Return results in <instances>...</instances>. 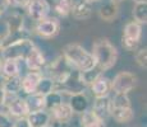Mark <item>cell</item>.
I'll use <instances>...</instances> for the list:
<instances>
[{"instance_id":"obj_1","label":"cell","mask_w":147,"mask_h":127,"mask_svg":"<svg viewBox=\"0 0 147 127\" xmlns=\"http://www.w3.org/2000/svg\"><path fill=\"white\" fill-rule=\"evenodd\" d=\"M92 56L95 59L96 67L101 72L110 70L118 61L119 53L114 45L107 37H100L92 43Z\"/></svg>"},{"instance_id":"obj_2","label":"cell","mask_w":147,"mask_h":127,"mask_svg":"<svg viewBox=\"0 0 147 127\" xmlns=\"http://www.w3.org/2000/svg\"><path fill=\"white\" fill-rule=\"evenodd\" d=\"M64 59L74 70L80 72L88 71L96 67L95 59L90 51H87L80 43H68L63 49Z\"/></svg>"},{"instance_id":"obj_3","label":"cell","mask_w":147,"mask_h":127,"mask_svg":"<svg viewBox=\"0 0 147 127\" xmlns=\"http://www.w3.org/2000/svg\"><path fill=\"white\" fill-rule=\"evenodd\" d=\"M141 37H142V25L134 21L128 22L123 27L121 47L128 52H134L140 49Z\"/></svg>"},{"instance_id":"obj_4","label":"cell","mask_w":147,"mask_h":127,"mask_svg":"<svg viewBox=\"0 0 147 127\" xmlns=\"http://www.w3.org/2000/svg\"><path fill=\"white\" fill-rule=\"evenodd\" d=\"M36 45L33 43L32 39H21V41L13 42L8 46L3 47L0 50L1 60H17L21 61L24 60L27 53L35 47Z\"/></svg>"},{"instance_id":"obj_5","label":"cell","mask_w":147,"mask_h":127,"mask_svg":"<svg viewBox=\"0 0 147 127\" xmlns=\"http://www.w3.org/2000/svg\"><path fill=\"white\" fill-rule=\"evenodd\" d=\"M73 71H74V69H73L69 65V63L64 59V56L60 55L59 57H56L55 60L50 64L49 78L54 80L55 86H60L68 80V78H69Z\"/></svg>"},{"instance_id":"obj_6","label":"cell","mask_w":147,"mask_h":127,"mask_svg":"<svg viewBox=\"0 0 147 127\" xmlns=\"http://www.w3.org/2000/svg\"><path fill=\"white\" fill-rule=\"evenodd\" d=\"M138 85L137 75L131 71H120L111 80V92L114 94H127Z\"/></svg>"},{"instance_id":"obj_7","label":"cell","mask_w":147,"mask_h":127,"mask_svg":"<svg viewBox=\"0 0 147 127\" xmlns=\"http://www.w3.org/2000/svg\"><path fill=\"white\" fill-rule=\"evenodd\" d=\"M4 109L7 112V114L10 118H24L28 116V108L24 98L22 97H8L5 95V100H4Z\"/></svg>"},{"instance_id":"obj_8","label":"cell","mask_w":147,"mask_h":127,"mask_svg":"<svg viewBox=\"0 0 147 127\" xmlns=\"http://www.w3.org/2000/svg\"><path fill=\"white\" fill-rule=\"evenodd\" d=\"M27 14L32 21L40 22L42 19L49 18L51 12V5L47 0H30L27 5Z\"/></svg>"},{"instance_id":"obj_9","label":"cell","mask_w":147,"mask_h":127,"mask_svg":"<svg viewBox=\"0 0 147 127\" xmlns=\"http://www.w3.org/2000/svg\"><path fill=\"white\" fill-rule=\"evenodd\" d=\"M60 31V22L56 18H46L36 22L35 32L42 38H54Z\"/></svg>"},{"instance_id":"obj_10","label":"cell","mask_w":147,"mask_h":127,"mask_svg":"<svg viewBox=\"0 0 147 127\" xmlns=\"http://www.w3.org/2000/svg\"><path fill=\"white\" fill-rule=\"evenodd\" d=\"M24 64L30 71H41L46 66V57H45L44 52L37 46H35L27 53Z\"/></svg>"},{"instance_id":"obj_11","label":"cell","mask_w":147,"mask_h":127,"mask_svg":"<svg viewBox=\"0 0 147 127\" xmlns=\"http://www.w3.org/2000/svg\"><path fill=\"white\" fill-rule=\"evenodd\" d=\"M92 13H94L92 3L87 1V0H77V1H74L70 15L76 21L83 22V21H88L92 17Z\"/></svg>"},{"instance_id":"obj_12","label":"cell","mask_w":147,"mask_h":127,"mask_svg":"<svg viewBox=\"0 0 147 127\" xmlns=\"http://www.w3.org/2000/svg\"><path fill=\"white\" fill-rule=\"evenodd\" d=\"M49 113L51 116V120L58 122L59 125H67V123H69L73 120V116H74L72 108L69 107V104L67 102H63L61 104H59L56 108H54Z\"/></svg>"},{"instance_id":"obj_13","label":"cell","mask_w":147,"mask_h":127,"mask_svg":"<svg viewBox=\"0 0 147 127\" xmlns=\"http://www.w3.org/2000/svg\"><path fill=\"white\" fill-rule=\"evenodd\" d=\"M69 104V107L72 108L73 113H78L82 114L84 113L86 111H88L91 107H90V99L84 92L82 93H76V94L69 95V99L67 102Z\"/></svg>"},{"instance_id":"obj_14","label":"cell","mask_w":147,"mask_h":127,"mask_svg":"<svg viewBox=\"0 0 147 127\" xmlns=\"http://www.w3.org/2000/svg\"><path fill=\"white\" fill-rule=\"evenodd\" d=\"M90 88H91V93L95 98L109 97L110 92H111V80L101 75L90 85Z\"/></svg>"},{"instance_id":"obj_15","label":"cell","mask_w":147,"mask_h":127,"mask_svg":"<svg viewBox=\"0 0 147 127\" xmlns=\"http://www.w3.org/2000/svg\"><path fill=\"white\" fill-rule=\"evenodd\" d=\"M98 17H100L101 21L106 22V23L114 22L119 17V4L113 1V0L105 3L98 9Z\"/></svg>"},{"instance_id":"obj_16","label":"cell","mask_w":147,"mask_h":127,"mask_svg":"<svg viewBox=\"0 0 147 127\" xmlns=\"http://www.w3.org/2000/svg\"><path fill=\"white\" fill-rule=\"evenodd\" d=\"M41 71H28L26 75L22 78V92L26 95L36 93V88L38 85V81L42 78Z\"/></svg>"},{"instance_id":"obj_17","label":"cell","mask_w":147,"mask_h":127,"mask_svg":"<svg viewBox=\"0 0 147 127\" xmlns=\"http://www.w3.org/2000/svg\"><path fill=\"white\" fill-rule=\"evenodd\" d=\"M91 109L95 112L104 122H106L107 118H110V111H111V103H110V97L104 98H95L92 103Z\"/></svg>"},{"instance_id":"obj_18","label":"cell","mask_w":147,"mask_h":127,"mask_svg":"<svg viewBox=\"0 0 147 127\" xmlns=\"http://www.w3.org/2000/svg\"><path fill=\"white\" fill-rule=\"evenodd\" d=\"M27 121L31 127H45L49 126L51 123V116L47 111H38V112H32L28 113Z\"/></svg>"},{"instance_id":"obj_19","label":"cell","mask_w":147,"mask_h":127,"mask_svg":"<svg viewBox=\"0 0 147 127\" xmlns=\"http://www.w3.org/2000/svg\"><path fill=\"white\" fill-rule=\"evenodd\" d=\"M110 117L118 123H129L134 120V111L132 107H129V108H111Z\"/></svg>"},{"instance_id":"obj_20","label":"cell","mask_w":147,"mask_h":127,"mask_svg":"<svg viewBox=\"0 0 147 127\" xmlns=\"http://www.w3.org/2000/svg\"><path fill=\"white\" fill-rule=\"evenodd\" d=\"M3 92L8 97H17L22 92V76H13V78H7L5 84L3 86Z\"/></svg>"},{"instance_id":"obj_21","label":"cell","mask_w":147,"mask_h":127,"mask_svg":"<svg viewBox=\"0 0 147 127\" xmlns=\"http://www.w3.org/2000/svg\"><path fill=\"white\" fill-rule=\"evenodd\" d=\"M24 100H26V104H27L28 113L44 111L45 109V95L40 94V93L28 94L27 97L24 98Z\"/></svg>"},{"instance_id":"obj_22","label":"cell","mask_w":147,"mask_h":127,"mask_svg":"<svg viewBox=\"0 0 147 127\" xmlns=\"http://www.w3.org/2000/svg\"><path fill=\"white\" fill-rule=\"evenodd\" d=\"M81 127H106L104 122L91 108L81 114Z\"/></svg>"},{"instance_id":"obj_23","label":"cell","mask_w":147,"mask_h":127,"mask_svg":"<svg viewBox=\"0 0 147 127\" xmlns=\"http://www.w3.org/2000/svg\"><path fill=\"white\" fill-rule=\"evenodd\" d=\"M21 72V67H19V61L17 60H3L1 63V74L5 78H13V76H18Z\"/></svg>"},{"instance_id":"obj_24","label":"cell","mask_w":147,"mask_h":127,"mask_svg":"<svg viewBox=\"0 0 147 127\" xmlns=\"http://www.w3.org/2000/svg\"><path fill=\"white\" fill-rule=\"evenodd\" d=\"M63 102H65L64 100V94H61L60 92L54 90V92L45 95V111H47V112L53 111L54 108H56Z\"/></svg>"},{"instance_id":"obj_25","label":"cell","mask_w":147,"mask_h":127,"mask_svg":"<svg viewBox=\"0 0 147 127\" xmlns=\"http://www.w3.org/2000/svg\"><path fill=\"white\" fill-rule=\"evenodd\" d=\"M132 15H133V21L137 22L138 24L143 25L147 23V3H140V4H134L133 9H132Z\"/></svg>"},{"instance_id":"obj_26","label":"cell","mask_w":147,"mask_h":127,"mask_svg":"<svg viewBox=\"0 0 147 127\" xmlns=\"http://www.w3.org/2000/svg\"><path fill=\"white\" fill-rule=\"evenodd\" d=\"M74 5V0H55L54 10L61 17H68Z\"/></svg>"},{"instance_id":"obj_27","label":"cell","mask_w":147,"mask_h":127,"mask_svg":"<svg viewBox=\"0 0 147 127\" xmlns=\"http://www.w3.org/2000/svg\"><path fill=\"white\" fill-rule=\"evenodd\" d=\"M102 75V72L97 69V67H94V69L88 70V71H83L80 72L78 71V76H80V81L82 85H91L92 83L98 78V76Z\"/></svg>"},{"instance_id":"obj_28","label":"cell","mask_w":147,"mask_h":127,"mask_svg":"<svg viewBox=\"0 0 147 127\" xmlns=\"http://www.w3.org/2000/svg\"><path fill=\"white\" fill-rule=\"evenodd\" d=\"M55 90V83L53 79H50L49 76H42L41 80L38 81V85L36 88V93H40L42 95H46L49 93H51Z\"/></svg>"},{"instance_id":"obj_29","label":"cell","mask_w":147,"mask_h":127,"mask_svg":"<svg viewBox=\"0 0 147 127\" xmlns=\"http://www.w3.org/2000/svg\"><path fill=\"white\" fill-rule=\"evenodd\" d=\"M111 108H129L132 107V102L127 94H114V97L110 98Z\"/></svg>"},{"instance_id":"obj_30","label":"cell","mask_w":147,"mask_h":127,"mask_svg":"<svg viewBox=\"0 0 147 127\" xmlns=\"http://www.w3.org/2000/svg\"><path fill=\"white\" fill-rule=\"evenodd\" d=\"M134 61L141 69H146L147 67V49L142 47L138 49L134 53Z\"/></svg>"},{"instance_id":"obj_31","label":"cell","mask_w":147,"mask_h":127,"mask_svg":"<svg viewBox=\"0 0 147 127\" xmlns=\"http://www.w3.org/2000/svg\"><path fill=\"white\" fill-rule=\"evenodd\" d=\"M13 121L7 113L0 111V127H12Z\"/></svg>"},{"instance_id":"obj_32","label":"cell","mask_w":147,"mask_h":127,"mask_svg":"<svg viewBox=\"0 0 147 127\" xmlns=\"http://www.w3.org/2000/svg\"><path fill=\"white\" fill-rule=\"evenodd\" d=\"M30 0H9V5H13L16 8H27Z\"/></svg>"},{"instance_id":"obj_33","label":"cell","mask_w":147,"mask_h":127,"mask_svg":"<svg viewBox=\"0 0 147 127\" xmlns=\"http://www.w3.org/2000/svg\"><path fill=\"white\" fill-rule=\"evenodd\" d=\"M12 127H31L30 123H28L27 118H18V120H16L13 122V126Z\"/></svg>"},{"instance_id":"obj_34","label":"cell","mask_w":147,"mask_h":127,"mask_svg":"<svg viewBox=\"0 0 147 127\" xmlns=\"http://www.w3.org/2000/svg\"><path fill=\"white\" fill-rule=\"evenodd\" d=\"M8 7H9V0H0V10L5 12Z\"/></svg>"},{"instance_id":"obj_35","label":"cell","mask_w":147,"mask_h":127,"mask_svg":"<svg viewBox=\"0 0 147 127\" xmlns=\"http://www.w3.org/2000/svg\"><path fill=\"white\" fill-rule=\"evenodd\" d=\"M5 80H7V78L0 72V89H3V86H4V84H5Z\"/></svg>"},{"instance_id":"obj_36","label":"cell","mask_w":147,"mask_h":127,"mask_svg":"<svg viewBox=\"0 0 147 127\" xmlns=\"http://www.w3.org/2000/svg\"><path fill=\"white\" fill-rule=\"evenodd\" d=\"M4 100H5V93L3 92V89H0V106L4 104Z\"/></svg>"},{"instance_id":"obj_37","label":"cell","mask_w":147,"mask_h":127,"mask_svg":"<svg viewBox=\"0 0 147 127\" xmlns=\"http://www.w3.org/2000/svg\"><path fill=\"white\" fill-rule=\"evenodd\" d=\"M134 4H140V3H147V0H133Z\"/></svg>"},{"instance_id":"obj_38","label":"cell","mask_w":147,"mask_h":127,"mask_svg":"<svg viewBox=\"0 0 147 127\" xmlns=\"http://www.w3.org/2000/svg\"><path fill=\"white\" fill-rule=\"evenodd\" d=\"M1 46H3V37L0 36V50H1Z\"/></svg>"},{"instance_id":"obj_39","label":"cell","mask_w":147,"mask_h":127,"mask_svg":"<svg viewBox=\"0 0 147 127\" xmlns=\"http://www.w3.org/2000/svg\"><path fill=\"white\" fill-rule=\"evenodd\" d=\"M113 1H115V3H118V4H119V3H121L123 0H113Z\"/></svg>"},{"instance_id":"obj_40","label":"cell","mask_w":147,"mask_h":127,"mask_svg":"<svg viewBox=\"0 0 147 127\" xmlns=\"http://www.w3.org/2000/svg\"><path fill=\"white\" fill-rule=\"evenodd\" d=\"M1 63H3V60L0 59V72H1Z\"/></svg>"},{"instance_id":"obj_41","label":"cell","mask_w":147,"mask_h":127,"mask_svg":"<svg viewBox=\"0 0 147 127\" xmlns=\"http://www.w3.org/2000/svg\"><path fill=\"white\" fill-rule=\"evenodd\" d=\"M87 1H90V3H94V1H97V0H87Z\"/></svg>"},{"instance_id":"obj_42","label":"cell","mask_w":147,"mask_h":127,"mask_svg":"<svg viewBox=\"0 0 147 127\" xmlns=\"http://www.w3.org/2000/svg\"><path fill=\"white\" fill-rule=\"evenodd\" d=\"M3 13H4V12H3V10H0V18H1V15H3Z\"/></svg>"},{"instance_id":"obj_43","label":"cell","mask_w":147,"mask_h":127,"mask_svg":"<svg viewBox=\"0 0 147 127\" xmlns=\"http://www.w3.org/2000/svg\"><path fill=\"white\" fill-rule=\"evenodd\" d=\"M45 127H54V126H51V125H49V126H45Z\"/></svg>"}]
</instances>
